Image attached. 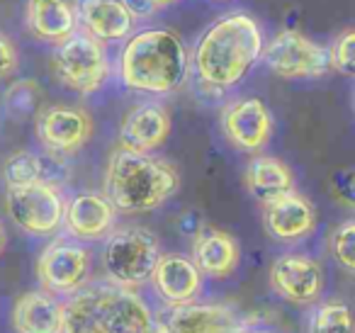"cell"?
I'll return each instance as SVG.
<instances>
[{"label":"cell","mask_w":355,"mask_h":333,"mask_svg":"<svg viewBox=\"0 0 355 333\" xmlns=\"http://www.w3.org/2000/svg\"><path fill=\"white\" fill-rule=\"evenodd\" d=\"M158 321L171 333H248L253 318L229 304H183L171 307Z\"/></svg>","instance_id":"cell-11"},{"label":"cell","mask_w":355,"mask_h":333,"mask_svg":"<svg viewBox=\"0 0 355 333\" xmlns=\"http://www.w3.org/2000/svg\"><path fill=\"white\" fill-rule=\"evenodd\" d=\"M110 64L107 49L103 42L95 37L85 35L78 30L73 37L61 42L51 51V74L64 88L73 90L78 95H93L105 85L110 78Z\"/></svg>","instance_id":"cell-6"},{"label":"cell","mask_w":355,"mask_h":333,"mask_svg":"<svg viewBox=\"0 0 355 333\" xmlns=\"http://www.w3.org/2000/svg\"><path fill=\"white\" fill-rule=\"evenodd\" d=\"M122 3L129 8V12H132L137 20H141V17H151L153 12L158 10V6L153 3V0H122Z\"/></svg>","instance_id":"cell-30"},{"label":"cell","mask_w":355,"mask_h":333,"mask_svg":"<svg viewBox=\"0 0 355 333\" xmlns=\"http://www.w3.org/2000/svg\"><path fill=\"white\" fill-rule=\"evenodd\" d=\"M202 278L205 275L200 273L190 255L163 253L153 270L151 282L158 297L168 307H183V304H193L198 299L200 289H202Z\"/></svg>","instance_id":"cell-17"},{"label":"cell","mask_w":355,"mask_h":333,"mask_svg":"<svg viewBox=\"0 0 355 333\" xmlns=\"http://www.w3.org/2000/svg\"><path fill=\"white\" fill-rule=\"evenodd\" d=\"M93 255L80 241L56 236L37 258V278L49 294H76L90 275Z\"/></svg>","instance_id":"cell-9"},{"label":"cell","mask_w":355,"mask_h":333,"mask_svg":"<svg viewBox=\"0 0 355 333\" xmlns=\"http://www.w3.org/2000/svg\"><path fill=\"white\" fill-rule=\"evenodd\" d=\"M173 129V117L166 105L156 100L134 105L119 127V148L151 153L166 144Z\"/></svg>","instance_id":"cell-14"},{"label":"cell","mask_w":355,"mask_h":333,"mask_svg":"<svg viewBox=\"0 0 355 333\" xmlns=\"http://www.w3.org/2000/svg\"><path fill=\"white\" fill-rule=\"evenodd\" d=\"M78 22L85 35L98 42H127L137 30V17L122 0H80Z\"/></svg>","instance_id":"cell-19"},{"label":"cell","mask_w":355,"mask_h":333,"mask_svg":"<svg viewBox=\"0 0 355 333\" xmlns=\"http://www.w3.org/2000/svg\"><path fill=\"white\" fill-rule=\"evenodd\" d=\"M331 253L336 263L355 275V219L343 221L331 234Z\"/></svg>","instance_id":"cell-26"},{"label":"cell","mask_w":355,"mask_h":333,"mask_svg":"<svg viewBox=\"0 0 355 333\" xmlns=\"http://www.w3.org/2000/svg\"><path fill=\"white\" fill-rule=\"evenodd\" d=\"M17 69H20V54H17L15 42L0 32V80L15 76Z\"/></svg>","instance_id":"cell-29"},{"label":"cell","mask_w":355,"mask_h":333,"mask_svg":"<svg viewBox=\"0 0 355 333\" xmlns=\"http://www.w3.org/2000/svg\"><path fill=\"white\" fill-rule=\"evenodd\" d=\"M266 49L263 30L248 12H229L200 35L193 49V69L200 88L222 95L246 78Z\"/></svg>","instance_id":"cell-1"},{"label":"cell","mask_w":355,"mask_h":333,"mask_svg":"<svg viewBox=\"0 0 355 333\" xmlns=\"http://www.w3.org/2000/svg\"><path fill=\"white\" fill-rule=\"evenodd\" d=\"M117 210L100 192H78L66 202L64 229L73 241H100L114 231Z\"/></svg>","instance_id":"cell-15"},{"label":"cell","mask_w":355,"mask_h":333,"mask_svg":"<svg viewBox=\"0 0 355 333\" xmlns=\"http://www.w3.org/2000/svg\"><path fill=\"white\" fill-rule=\"evenodd\" d=\"M329 54H331V69L355 78V30L340 32L334 40V44H331Z\"/></svg>","instance_id":"cell-27"},{"label":"cell","mask_w":355,"mask_h":333,"mask_svg":"<svg viewBox=\"0 0 355 333\" xmlns=\"http://www.w3.org/2000/svg\"><path fill=\"white\" fill-rule=\"evenodd\" d=\"M263 64L280 78H321L331 69V54L297 30H282L263 49Z\"/></svg>","instance_id":"cell-8"},{"label":"cell","mask_w":355,"mask_h":333,"mask_svg":"<svg viewBox=\"0 0 355 333\" xmlns=\"http://www.w3.org/2000/svg\"><path fill=\"white\" fill-rule=\"evenodd\" d=\"M3 180L8 187H20V185H32V182L49 180L46 176V161L35 151H17L12 156L6 158L3 163Z\"/></svg>","instance_id":"cell-23"},{"label":"cell","mask_w":355,"mask_h":333,"mask_svg":"<svg viewBox=\"0 0 355 333\" xmlns=\"http://www.w3.org/2000/svg\"><path fill=\"white\" fill-rule=\"evenodd\" d=\"M151 333H171V331H168V328L163 326L161 321H156V326H153V331H151Z\"/></svg>","instance_id":"cell-32"},{"label":"cell","mask_w":355,"mask_h":333,"mask_svg":"<svg viewBox=\"0 0 355 333\" xmlns=\"http://www.w3.org/2000/svg\"><path fill=\"white\" fill-rule=\"evenodd\" d=\"M6 246H8V234H6V229H3V224H0V253L6 250Z\"/></svg>","instance_id":"cell-31"},{"label":"cell","mask_w":355,"mask_h":333,"mask_svg":"<svg viewBox=\"0 0 355 333\" xmlns=\"http://www.w3.org/2000/svg\"><path fill=\"white\" fill-rule=\"evenodd\" d=\"M40 83L35 80H17L6 90V108L12 117H30L40 105Z\"/></svg>","instance_id":"cell-25"},{"label":"cell","mask_w":355,"mask_h":333,"mask_svg":"<svg viewBox=\"0 0 355 333\" xmlns=\"http://www.w3.org/2000/svg\"><path fill=\"white\" fill-rule=\"evenodd\" d=\"M248 333H272V331H258V328H253V331H248Z\"/></svg>","instance_id":"cell-34"},{"label":"cell","mask_w":355,"mask_h":333,"mask_svg":"<svg viewBox=\"0 0 355 333\" xmlns=\"http://www.w3.org/2000/svg\"><path fill=\"white\" fill-rule=\"evenodd\" d=\"M222 132L239 151L256 153L272 137V114L261 98H239L222 112Z\"/></svg>","instance_id":"cell-12"},{"label":"cell","mask_w":355,"mask_h":333,"mask_svg":"<svg viewBox=\"0 0 355 333\" xmlns=\"http://www.w3.org/2000/svg\"><path fill=\"white\" fill-rule=\"evenodd\" d=\"M25 25L35 40L59 46L78 32V8L71 0H27Z\"/></svg>","instance_id":"cell-18"},{"label":"cell","mask_w":355,"mask_h":333,"mask_svg":"<svg viewBox=\"0 0 355 333\" xmlns=\"http://www.w3.org/2000/svg\"><path fill=\"white\" fill-rule=\"evenodd\" d=\"M12 328L17 333H66V304L44 289H30L12 307Z\"/></svg>","instance_id":"cell-20"},{"label":"cell","mask_w":355,"mask_h":333,"mask_svg":"<svg viewBox=\"0 0 355 333\" xmlns=\"http://www.w3.org/2000/svg\"><path fill=\"white\" fill-rule=\"evenodd\" d=\"M309 333H355L353 311L343 302H326L311 314Z\"/></svg>","instance_id":"cell-24"},{"label":"cell","mask_w":355,"mask_h":333,"mask_svg":"<svg viewBox=\"0 0 355 333\" xmlns=\"http://www.w3.org/2000/svg\"><path fill=\"white\" fill-rule=\"evenodd\" d=\"M6 212L30 236H56L64 226L66 197L61 187L49 180L8 187Z\"/></svg>","instance_id":"cell-7"},{"label":"cell","mask_w":355,"mask_h":333,"mask_svg":"<svg viewBox=\"0 0 355 333\" xmlns=\"http://www.w3.org/2000/svg\"><path fill=\"white\" fill-rule=\"evenodd\" d=\"M153 326L146 302L112 282L83 287L66 302V333H151Z\"/></svg>","instance_id":"cell-4"},{"label":"cell","mask_w":355,"mask_h":333,"mask_svg":"<svg viewBox=\"0 0 355 333\" xmlns=\"http://www.w3.org/2000/svg\"><path fill=\"white\" fill-rule=\"evenodd\" d=\"M35 134L54 158L73 156L93 137V117L76 105H46L37 112Z\"/></svg>","instance_id":"cell-10"},{"label":"cell","mask_w":355,"mask_h":333,"mask_svg":"<svg viewBox=\"0 0 355 333\" xmlns=\"http://www.w3.org/2000/svg\"><path fill=\"white\" fill-rule=\"evenodd\" d=\"M158 8H166V6H171V3H175V0H153Z\"/></svg>","instance_id":"cell-33"},{"label":"cell","mask_w":355,"mask_h":333,"mask_svg":"<svg viewBox=\"0 0 355 333\" xmlns=\"http://www.w3.org/2000/svg\"><path fill=\"white\" fill-rule=\"evenodd\" d=\"M241 258L239 244L229 231L205 226L193 239V260L205 278L224 280L234 275Z\"/></svg>","instance_id":"cell-21"},{"label":"cell","mask_w":355,"mask_h":333,"mask_svg":"<svg viewBox=\"0 0 355 333\" xmlns=\"http://www.w3.org/2000/svg\"><path fill=\"white\" fill-rule=\"evenodd\" d=\"M263 226L280 244H297L316 229V210L304 195L287 192L263 205Z\"/></svg>","instance_id":"cell-16"},{"label":"cell","mask_w":355,"mask_h":333,"mask_svg":"<svg viewBox=\"0 0 355 333\" xmlns=\"http://www.w3.org/2000/svg\"><path fill=\"white\" fill-rule=\"evenodd\" d=\"M246 185L258 202L277 200V197L295 192V176L290 166L275 156H256L246 168Z\"/></svg>","instance_id":"cell-22"},{"label":"cell","mask_w":355,"mask_h":333,"mask_svg":"<svg viewBox=\"0 0 355 333\" xmlns=\"http://www.w3.org/2000/svg\"><path fill=\"white\" fill-rule=\"evenodd\" d=\"M190 51L180 35L166 27L134 32L119 54V80L124 88L146 95H171L190 76Z\"/></svg>","instance_id":"cell-2"},{"label":"cell","mask_w":355,"mask_h":333,"mask_svg":"<svg viewBox=\"0 0 355 333\" xmlns=\"http://www.w3.org/2000/svg\"><path fill=\"white\" fill-rule=\"evenodd\" d=\"M331 195L338 205L355 210V168H340L329 180Z\"/></svg>","instance_id":"cell-28"},{"label":"cell","mask_w":355,"mask_h":333,"mask_svg":"<svg viewBox=\"0 0 355 333\" xmlns=\"http://www.w3.org/2000/svg\"><path fill=\"white\" fill-rule=\"evenodd\" d=\"M105 192L122 214H148L180 190V173L153 153L114 148L105 168Z\"/></svg>","instance_id":"cell-3"},{"label":"cell","mask_w":355,"mask_h":333,"mask_svg":"<svg viewBox=\"0 0 355 333\" xmlns=\"http://www.w3.org/2000/svg\"><path fill=\"white\" fill-rule=\"evenodd\" d=\"M270 284L285 302L311 304L321 297L324 270L311 255L285 253L275 258L270 268Z\"/></svg>","instance_id":"cell-13"},{"label":"cell","mask_w":355,"mask_h":333,"mask_svg":"<svg viewBox=\"0 0 355 333\" xmlns=\"http://www.w3.org/2000/svg\"><path fill=\"white\" fill-rule=\"evenodd\" d=\"M161 255V246L151 231L144 226H124L105 239L103 268L112 284L137 289L153 278Z\"/></svg>","instance_id":"cell-5"}]
</instances>
